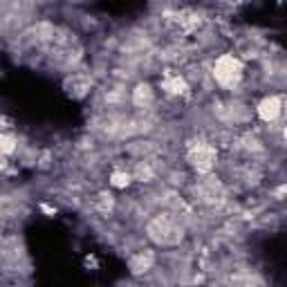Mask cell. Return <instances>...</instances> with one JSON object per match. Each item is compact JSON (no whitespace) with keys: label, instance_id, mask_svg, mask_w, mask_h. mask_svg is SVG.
Listing matches in <instances>:
<instances>
[{"label":"cell","instance_id":"3957f363","mask_svg":"<svg viewBox=\"0 0 287 287\" xmlns=\"http://www.w3.org/2000/svg\"><path fill=\"white\" fill-rule=\"evenodd\" d=\"M280 110H283L280 97H265L261 104H258V117H261L263 121H274V119H278Z\"/></svg>","mask_w":287,"mask_h":287},{"label":"cell","instance_id":"277c9868","mask_svg":"<svg viewBox=\"0 0 287 287\" xmlns=\"http://www.w3.org/2000/svg\"><path fill=\"white\" fill-rule=\"evenodd\" d=\"M133 101L137 106H148L150 101H153V90H150V85L148 83L137 85V90H135V94H133Z\"/></svg>","mask_w":287,"mask_h":287},{"label":"cell","instance_id":"6da1fadb","mask_svg":"<svg viewBox=\"0 0 287 287\" xmlns=\"http://www.w3.org/2000/svg\"><path fill=\"white\" fill-rule=\"evenodd\" d=\"M242 74H245L242 61L238 56H234V54H222L220 58H215L213 79L218 81V85H222V88H234V85H238Z\"/></svg>","mask_w":287,"mask_h":287},{"label":"cell","instance_id":"8992f818","mask_svg":"<svg viewBox=\"0 0 287 287\" xmlns=\"http://www.w3.org/2000/svg\"><path fill=\"white\" fill-rule=\"evenodd\" d=\"M131 173H126V171H115L110 175V184L112 186H117V188H126L128 184H131Z\"/></svg>","mask_w":287,"mask_h":287},{"label":"cell","instance_id":"7a4b0ae2","mask_svg":"<svg viewBox=\"0 0 287 287\" xmlns=\"http://www.w3.org/2000/svg\"><path fill=\"white\" fill-rule=\"evenodd\" d=\"M215 157H218V153H215V150L211 148L209 144H198V146H193L191 153H188V160H191L193 169H198L200 173H207V171L213 169Z\"/></svg>","mask_w":287,"mask_h":287},{"label":"cell","instance_id":"5b68a950","mask_svg":"<svg viewBox=\"0 0 287 287\" xmlns=\"http://www.w3.org/2000/svg\"><path fill=\"white\" fill-rule=\"evenodd\" d=\"M164 90L169 92V94H184V92H186V83H184L182 77H171L164 81Z\"/></svg>","mask_w":287,"mask_h":287},{"label":"cell","instance_id":"52a82bcc","mask_svg":"<svg viewBox=\"0 0 287 287\" xmlns=\"http://www.w3.org/2000/svg\"><path fill=\"white\" fill-rule=\"evenodd\" d=\"M14 139L12 137H0V153H5V155H9V153H14Z\"/></svg>","mask_w":287,"mask_h":287}]
</instances>
